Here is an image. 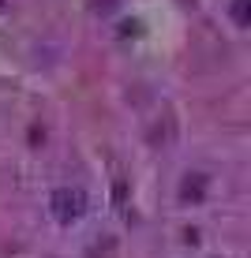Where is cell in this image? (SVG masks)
<instances>
[{"label":"cell","instance_id":"obj_1","mask_svg":"<svg viewBox=\"0 0 251 258\" xmlns=\"http://www.w3.org/2000/svg\"><path fill=\"white\" fill-rule=\"evenodd\" d=\"M79 213H83V195L79 191H57L53 195V217H57L60 225H71Z\"/></svg>","mask_w":251,"mask_h":258}]
</instances>
